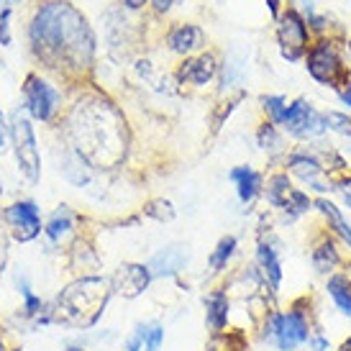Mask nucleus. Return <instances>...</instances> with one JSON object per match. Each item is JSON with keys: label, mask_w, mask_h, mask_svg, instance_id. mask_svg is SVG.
I'll return each instance as SVG.
<instances>
[{"label": "nucleus", "mask_w": 351, "mask_h": 351, "mask_svg": "<svg viewBox=\"0 0 351 351\" xmlns=\"http://www.w3.org/2000/svg\"><path fill=\"white\" fill-rule=\"evenodd\" d=\"M0 351H5V346H3V341H0Z\"/></svg>", "instance_id": "obj_36"}, {"label": "nucleus", "mask_w": 351, "mask_h": 351, "mask_svg": "<svg viewBox=\"0 0 351 351\" xmlns=\"http://www.w3.org/2000/svg\"><path fill=\"white\" fill-rule=\"evenodd\" d=\"M341 100H343V103H346V106L351 108V85H349V88H346V90H341Z\"/></svg>", "instance_id": "obj_33"}, {"label": "nucleus", "mask_w": 351, "mask_h": 351, "mask_svg": "<svg viewBox=\"0 0 351 351\" xmlns=\"http://www.w3.org/2000/svg\"><path fill=\"white\" fill-rule=\"evenodd\" d=\"M315 205H318V208H321V213L326 215V218H328V221H331L333 226H336V231H339V234L343 236V241H346V244L351 246V226L346 223V221H343L341 210H339V208H336L333 203H328V200H318Z\"/></svg>", "instance_id": "obj_22"}, {"label": "nucleus", "mask_w": 351, "mask_h": 351, "mask_svg": "<svg viewBox=\"0 0 351 351\" xmlns=\"http://www.w3.org/2000/svg\"><path fill=\"white\" fill-rule=\"evenodd\" d=\"M203 41H205L203 29H200V26H193V23H182V26H177V29L169 31V36H167L169 49L177 51V54H190V51L200 49Z\"/></svg>", "instance_id": "obj_12"}, {"label": "nucleus", "mask_w": 351, "mask_h": 351, "mask_svg": "<svg viewBox=\"0 0 351 351\" xmlns=\"http://www.w3.org/2000/svg\"><path fill=\"white\" fill-rule=\"evenodd\" d=\"M313 262H315V269H318V272H328V269H333V267L339 264V252L333 249L331 241H326L323 246H318V249H315V254H313Z\"/></svg>", "instance_id": "obj_23"}, {"label": "nucleus", "mask_w": 351, "mask_h": 351, "mask_svg": "<svg viewBox=\"0 0 351 351\" xmlns=\"http://www.w3.org/2000/svg\"><path fill=\"white\" fill-rule=\"evenodd\" d=\"M259 264H262V269H264V277L269 280V287L277 290V287H280V280H282V267H280V259H277V254H274L272 246H267V244L259 246Z\"/></svg>", "instance_id": "obj_20"}, {"label": "nucleus", "mask_w": 351, "mask_h": 351, "mask_svg": "<svg viewBox=\"0 0 351 351\" xmlns=\"http://www.w3.org/2000/svg\"><path fill=\"white\" fill-rule=\"evenodd\" d=\"M69 228H72V218H69V213L67 210H59V213L49 221V226H47V234H49L54 241H62V239L69 234Z\"/></svg>", "instance_id": "obj_25"}, {"label": "nucleus", "mask_w": 351, "mask_h": 351, "mask_svg": "<svg viewBox=\"0 0 351 351\" xmlns=\"http://www.w3.org/2000/svg\"><path fill=\"white\" fill-rule=\"evenodd\" d=\"M67 351H82V349H67Z\"/></svg>", "instance_id": "obj_37"}, {"label": "nucleus", "mask_w": 351, "mask_h": 351, "mask_svg": "<svg viewBox=\"0 0 351 351\" xmlns=\"http://www.w3.org/2000/svg\"><path fill=\"white\" fill-rule=\"evenodd\" d=\"M182 0H154V10L156 13H167V10H172L175 5H180Z\"/></svg>", "instance_id": "obj_29"}, {"label": "nucleus", "mask_w": 351, "mask_h": 351, "mask_svg": "<svg viewBox=\"0 0 351 351\" xmlns=\"http://www.w3.org/2000/svg\"><path fill=\"white\" fill-rule=\"evenodd\" d=\"M262 103H264V110L272 116L274 123H280V118H282L285 108H287V100L280 98V95H269V98H264Z\"/></svg>", "instance_id": "obj_27"}, {"label": "nucleus", "mask_w": 351, "mask_h": 351, "mask_svg": "<svg viewBox=\"0 0 351 351\" xmlns=\"http://www.w3.org/2000/svg\"><path fill=\"white\" fill-rule=\"evenodd\" d=\"M215 57L213 54H200L195 59H187L185 64L180 67V80L190 82V85H205L208 80L215 75Z\"/></svg>", "instance_id": "obj_13"}, {"label": "nucleus", "mask_w": 351, "mask_h": 351, "mask_svg": "<svg viewBox=\"0 0 351 351\" xmlns=\"http://www.w3.org/2000/svg\"><path fill=\"white\" fill-rule=\"evenodd\" d=\"M308 72L313 80H318L321 85H328V88L349 85V69L331 41H318L313 47L308 54Z\"/></svg>", "instance_id": "obj_4"}, {"label": "nucleus", "mask_w": 351, "mask_h": 351, "mask_svg": "<svg viewBox=\"0 0 351 351\" xmlns=\"http://www.w3.org/2000/svg\"><path fill=\"white\" fill-rule=\"evenodd\" d=\"M0 41L10 44V10H0Z\"/></svg>", "instance_id": "obj_28"}, {"label": "nucleus", "mask_w": 351, "mask_h": 351, "mask_svg": "<svg viewBox=\"0 0 351 351\" xmlns=\"http://www.w3.org/2000/svg\"><path fill=\"white\" fill-rule=\"evenodd\" d=\"M149 277H152L149 267H141V264H128V267H123V269L116 274L113 287H116L118 293L126 295V298H136V295L149 285Z\"/></svg>", "instance_id": "obj_11"}, {"label": "nucleus", "mask_w": 351, "mask_h": 351, "mask_svg": "<svg viewBox=\"0 0 351 351\" xmlns=\"http://www.w3.org/2000/svg\"><path fill=\"white\" fill-rule=\"evenodd\" d=\"M277 41H280L282 57L287 59V62H298V59L308 51L311 34H308L305 19H302L298 10L287 8L282 16H280V23H277Z\"/></svg>", "instance_id": "obj_6"}, {"label": "nucleus", "mask_w": 351, "mask_h": 351, "mask_svg": "<svg viewBox=\"0 0 351 351\" xmlns=\"http://www.w3.org/2000/svg\"><path fill=\"white\" fill-rule=\"evenodd\" d=\"M269 333H272L274 343L282 351H293L302 341H308V323L300 313H277L269 321Z\"/></svg>", "instance_id": "obj_8"}, {"label": "nucleus", "mask_w": 351, "mask_h": 351, "mask_svg": "<svg viewBox=\"0 0 351 351\" xmlns=\"http://www.w3.org/2000/svg\"><path fill=\"white\" fill-rule=\"evenodd\" d=\"M280 123H282L293 136H300V138L318 136V134L326 131V121H323V116L321 113H315V110L311 108V103H305V100L287 103L282 118H280Z\"/></svg>", "instance_id": "obj_7"}, {"label": "nucleus", "mask_w": 351, "mask_h": 351, "mask_svg": "<svg viewBox=\"0 0 351 351\" xmlns=\"http://www.w3.org/2000/svg\"><path fill=\"white\" fill-rule=\"evenodd\" d=\"M290 169H293L295 175L300 177L302 182H308L313 185L315 190H328V187L321 182V175H323V167L313 159V156H293L290 159Z\"/></svg>", "instance_id": "obj_17"}, {"label": "nucleus", "mask_w": 351, "mask_h": 351, "mask_svg": "<svg viewBox=\"0 0 351 351\" xmlns=\"http://www.w3.org/2000/svg\"><path fill=\"white\" fill-rule=\"evenodd\" d=\"M5 221L13 228V236L19 241H31L36 239L41 231V221H39V210L34 203H16L5 210Z\"/></svg>", "instance_id": "obj_10"}, {"label": "nucleus", "mask_w": 351, "mask_h": 351, "mask_svg": "<svg viewBox=\"0 0 351 351\" xmlns=\"http://www.w3.org/2000/svg\"><path fill=\"white\" fill-rule=\"evenodd\" d=\"M341 351H351V339H349V341H343V346H341Z\"/></svg>", "instance_id": "obj_35"}, {"label": "nucleus", "mask_w": 351, "mask_h": 351, "mask_svg": "<svg viewBox=\"0 0 351 351\" xmlns=\"http://www.w3.org/2000/svg\"><path fill=\"white\" fill-rule=\"evenodd\" d=\"M290 193H293V185H290L287 175H274L272 180H269L267 197H269V203H272V205H277V208H285V203H287Z\"/></svg>", "instance_id": "obj_21"}, {"label": "nucleus", "mask_w": 351, "mask_h": 351, "mask_svg": "<svg viewBox=\"0 0 351 351\" xmlns=\"http://www.w3.org/2000/svg\"><path fill=\"white\" fill-rule=\"evenodd\" d=\"M108 295H110V285L100 277H85L80 282L69 285L67 290L59 295V318L72 326H90L100 318Z\"/></svg>", "instance_id": "obj_3"}, {"label": "nucleus", "mask_w": 351, "mask_h": 351, "mask_svg": "<svg viewBox=\"0 0 351 351\" xmlns=\"http://www.w3.org/2000/svg\"><path fill=\"white\" fill-rule=\"evenodd\" d=\"M234 249H236L234 236H226V239H221V241H218V246H215V252L210 254V267H213V269H223L226 262L231 259Z\"/></svg>", "instance_id": "obj_24"}, {"label": "nucleus", "mask_w": 351, "mask_h": 351, "mask_svg": "<svg viewBox=\"0 0 351 351\" xmlns=\"http://www.w3.org/2000/svg\"><path fill=\"white\" fill-rule=\"evenodd\" d=\"M19 0H0V10H10Z\"/></svg>", "instance_id": "obj_34"}, {"label": "nucleus", "mask_w": 351, "mask_h": 351, "mask_svg": "<svg viewBox=\"0 0 351 351\" xmlns=\"http://www.w3.org/2000/svg\"><path fill=\"white\" fill-rule=\"evenodd\" d=\"M323 121H326V126L333 128L336 134H341V136L349 141V147H351V118H346L343 113H328Z\"/></svg>", "instance_id": "obj_26"}, {"label": "nucleus", "mask_w": 351, "mask_h": 351, "mask_svg": "<svg viewBox=\"0 0 351 351\" xmlns=\"http://www.w3.org/2000/svg\"><path fill=\"white\" fill-rule=\"evenodd\" d=\"M123 3H126L128 8H134V10L141 8V5H147V0H123Z\"/></svg>", "instance_id": "obj_32"}, {"label": "nucleus", "mask_w": 351, "mask_h": 351, "mask_svg": "<svg viewBox=\"0 0 351 351\" xmlns=\"http://www.w3.org/2000/svg\"><path fill=\"white\" fill-rule=\"evenodd\" d=\"M31 47L49 67H88L95 36L88 19L67 0L44 3L31 21Z\"/></svg>", "instance_id": "obj_1"}, {"label": "nucleus", "mask_w": 351, "mask_h": 351, "mask_svg": "<svg viewBox=\"0 0 351 351\" xmlns=\"http://www.w3.org/2000/svg\"><path fill=\"white\" fill-rule=\"evenodd\" d=\"M328 293H331L333 302L339 305V311L351 318V282L349 280H346L343 274H333L331 280H328Z\"/></svg>", "instance_id": "obj_19"}, {"label": "nucleus", "mask_w": 351, "mask_h": 351, "mask_svg": "<svg viewBox=\"0 0 351 351\" xmlns=\"http://www.w3.org/2000/svg\"><path fill=\"white\" fill-rule=\"evenodd\" d=\"M72 134L80 156L98 167L116 165L123 156V123L108 103H80L72 116Z\"/></svg>", "instance_id": "obj_2"}, {"label": "nucleus", "mask_w": 351, "mask_h": 351, "mask_svg": "<svg viewBox=\"0 0 351 351\" xmlns=\"http://www.w3.org/2000/svg\"><path fill=\"white\" fill-rule=\"evenodd\" d=\"M165 339V331L159 323H149V326H138L136 331L128 336V351H159Z\"/></svg>", "instance_id": "obj_14"}, {"label": "nucleus", "mask_w": 351, "mask_h": 351, "mask_svg": "<svg viewBox=\"0 0 351 351\" xmlns=\"http://www.w3.org/2000/svg\"><path fill=\"white\" fill-rule=\"evenodd\" d=\"M5 141H8V126H5V118L0 113V154L5 152Z\"/></svg>", "instance_id": "obj_30"}, {"label": "nucleus", "mask_w": 351, "mask_h": 351, "mask_svg": "<svg viewBox=\"0 0 351 351\" xmlns=\"http://www.w3.org/2000/svg\"><path fill=\"white\" fill-rule=\"evenodd\" d=\"M339 190H341L343 200H346V203H349V208H351V180H346V182H343V185L339 187Z\"/></svg>", "instance_id": "obj_31"}, {"label": "nucleus", "mask_w": 351, "mask_h": 351, "mask_svg": "<svg viewBox=\"0 0 351 351\" xmlns=\"http://www.w3.org/2000/svg\"><path fill=\"white\" fill-rule=\"evenodd\" d=\"M10 134H13V147H16L21 172H23L26 180H31V182H39V175H41L39 147H36V136H34V128H31L29 118L23 116L21 110L13 116Z\"/></svg>", "instance_id": "obj_5"}, {"label": "nucleus", "mask_w": 351, "mask_h": 351, "mask_svg": "<svg viewBox=\"0 0 351 351\" xmlns=\"http://www.w3.org/2000/svg\"><path fill=\"white\" fill-rule=\"evenodd\" d=\"M23 93H26V108L31 110V116L39 118V121H49L59 100L57 90L51 88L49 82H44L41 77L31 75V77L26 80Z\"/></svg>", "instance_id": "obj_9"}, {"label": "nucleus", "mask_w": 351, "mask_h": 351, "mask_svg": "<svg viewBox=\"0 0 351 351\" xmlns=\"http://www.w3.org/2000/svg\"><path fill=\"white\" fill-rule=\"evenodd\" d=\"M205 308H208V326L213 331H221L226 326V318H228V298L226 293L215 290L205 298Z\"/></svg>", "instance_id": "obj_18"}, {"label": "nucleus", "mask_w": 351, "mask_h": 351, "mask_svg": "<svg viewBox=\"0 0 351 351\" xmlns=\"http://www.w3.org/2000/svg\"><path fill=\"white\" fill-rule=\"evenodd\" d=\"M185 262H187V254L180 246H169V249L156 254L154 259H152V264H149V269H152L154 277H162V274L180 272L185 267Z\"/></svg>", "instance_id": "obj_15"}, {"label": "nucleus", "mask_w": 351, "mask_h": 351, "mask_svg": "<svg viewBox=\"0 0 351 351\" xmlns=\"http://www.w3.org/2000/svg\"><path fill=\"white\" fill-rule=\"evenodd\" d=\"M231 180L236 182L239 197L244 203H252L256 193H259V187H262V177H259V172H254L252 167H236V169H231Z\"/></svg>", "instance_id": "obj_16"}]
</instances>
